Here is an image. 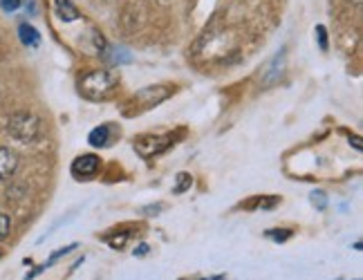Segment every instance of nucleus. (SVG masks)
Wrapping results in <instances>:
<instances>
[{"label":"nucleus","mask_w":363,"mask_h":280,"mask_svg":"<svg viewBox=\"0 0 363 280\" xmlns=\"http://www.w3.org/2000/svg\"><path fill=\"white\" fill-rule=\"evenodd\" d=\"M117 77L108 69H92L79 79V92L90 101H104L117 88Z\"/></svg>","instance_id":"nucleus-1"},{"label":"nucleus","mask_w":363,"mask_h":280,"mask_svg":"<svg viewBox=\"0 0 363 280\" xmlns=\"http://www.w3.org/2000/svg\"><path fill=\"white\" fill-rule=\"evenodd\" d=\"M7 133L23 144H32L40 139V119L27 110L13 112L7 119Z\"/></svg>","instance_id":"nucleus-2"},{"label":"nucleus","mask_w":363,"mask_h":280,"mask_svg":"<svg viewBox=\"0 0 363 280\" xmlns=\"http://www.w3.org/2000/svg\"><path fill=\"white\" fill-rule=\"evenodd\" d=\"M173 144V135H162V137H155V135H142L135 142V150L142 152V157H155L160 152H164Z\"/></svg>","instance_id":"nucleus-3"},{"label":"nucleus","mask_w":363,"mask_h":280,"mask_svg":"<svg viewBox=\"0 0 363 280\" xmlns=\"http://www.w3.org/2000/svg\"><path fill=\"white\" fill-rule=\"evenodd\" d=\"M99 168H101V159L99 155H92V152H86V155H79L74 162H72V175L77 179H83V181H88V179H94L96 173H99Z\"/></svg>","instance_id":"nucleus-4"},{"label":"nucleus","mask_w":363,"mask_h":280,"mask_svg":"<svg viewBox=\"0 0 363 280\" xmlns=\"http://www.w3.org/2000/svg\"><path fill=\"white\" fill-rule=\"evenodd\" d=\"M18 168V155L11 148H0V181L13 175Z\"/></svg>","instance_id":"nucleus-5"},{"label":"nucleus","mask_w":363,"mask_h":280,"mask_svg":"<svg viewBox=\"0 0 363 280\" xmlns=\"http://www.w3.org/2000/svg\"><path fill=\"white\" fill-rule=\"evenodd\" d=\"M18 38H21V43L27 45V47H38L40 45V34H38V30H34V27L27 25V23H23L18 27Z\"/></svg>","instance_id":"nucleus-6"},{"label":"nucleus","mask_w":363,"mask_h":280,"mask_svg":"<svg viewBox=\"0 0 363 280\" xmlns=\"http://www.w3.org/2000/svg\"><path fill=\"white\" fill-rule=\"evenodd\" d=\"M54 3H57V13H59L61 21L72 23L79 18V9L72 5V0H54Z\"/></svg>","instance_id":"nucleus-7"},{"label":"nucleus","mask_w":363,"mask_h":280,"mask_svg":"<svg viewBox=\"0 0 363 280\" xmlns=\"http://www.w3.org/2000/svg\"><path fill=\"white\" fill-rule=\"evenodd\" d=\"M110 130H113V128H110V125H99V128H94L92 133H90V139H88V142L92 144V146H96V148H104V146H108L110 144Z\"/></svg>","instance_id":"nucleus-8"},{"label":"nucleus","mask_w":363,"mask_h":280,"mask_svg":"<svg viewBox=\"0 0 363 280\" xmlns=\"http://www.w3.org/2000/svg\"><path fill=\"white\" fill-rule=\"evenodd\" d=\"M130 235H133L130 231H125V233L115 231V233H108V235H106V240L110 242V247H113V249H123V245L128 242V237H130Z\"/></svg>","instance_id":"nucleus-9"},{"label":"nucleus","mask_w":363,"mask_h":280,"mask_svg":"<svg viewBox=\"0 0 363 280\" xmlns=\"http://www.w3.org/2000/svg\"><path fill=\"white\" fill-rule=\"evenodd\" d=\"M264 235H267L269 240H274V242H278V245H283V242H287L289 237L294 235V233H291V231H287V229H274V231H267V233H264Z\"/></svg>","instance_id":"nucleus-10"},{"label":"nucleus","mask_w":363,"mask_h":280,"mask_svg":"<svg viewBox=\"0 0 363 280\" xmlns=\"http://www.w3.org/2000/svg\"><path fill=\"white\" fill-rule=\"evenodd\" d=\"M9 231H11V220L3 208H0V240H5V237L9 235Z\"/></svg>","instance_id":"nucleus-11"},{"label":"nucleus","mask_w":363,"mask_h":280,"mask_svg":"<svg viewBox=\"0 0 363 280\" xmlns=\"http://www.w3.org/2000/svg\"><path fill=\"white\" fill-rule=\"evenodd\" d=\"M278 202H281V198H258V200H254V204L258 208H264V211H272Z\"/></svg>","instance_id":"nucleus-12"},{"label":"nucleus","mask_w":363,"mask_h":280,"mask_svg":"<svg viewBox=\"0 0 363 280\" xmlns=\"http://www.w3.org/2000/svg\"><path fill=\"white\" fill-rule=\"evenodd\" d=\"M191 184H193L191 175H186V173H179V177H177V186H175V193H184V191H186Z\"/></svg>","instance_id":"nucleus-13"},{"label":"nucleus","mask_w":363,"mask_h":280,"mask_svg":"<svg viewBox=\"0 0 363 280\" xmlns=\"http://www.w3.org/2000/svg\"><path fill=\"white\" fill-rule=\"evenodd\" d=\"M74 249H77V245H69V247H63V249H59V251H54V254L50 256V260H48V264H54L61 256L69 254V251H74Z\"/></svg>","instance_id":"nucleus-14"},{"label":"nucleus","mask_w":363,"mask_h":280,"mask_svg":"<svg viewBox=\"0 0 363 280\" xmlns=\"http://www.w3.org/2000/svg\"><path fill=\"white\" fill-rule=\"evenodd\" d=\"M316 38H318L320 50H328V32H325V27H323V25H318V27H316Z\"/></svg>","instance_id":"nucleus-15"},{"label":"nucleus","mask_w":363,"mask_h":280,"mask_svg":"<svg viewBox=\"0 0 363 280\" xmlns=\"http://www.w3.org/2000/svg\"><path fill=\"white\" fill-rule=\"evenodd\" d=\"M310 200L314 202V204H318V208H325V204H328V198L320 191H314L312 195H310Z\"/></svg>","instance_id":"nucleus-16"},{"label":"nucleus","mask_w":363,"mask_h":280,"mask_svg":"<svg viewBox=\"0 0 363 280\" xmlns=\"http://www.w3.org/2000/svg\"><path fill=\"white\" fill-rule=\"evenodd\" d=\"M0 7L11 13V11H16L21 7V0H0Z\"/></svg>","instance_id":"nucleus-17"},{"label":"nucleus","mask_w":363,"mask_h":280,"mask_svg":"<svg viewBox=\"0 0 363 280\" xmlns=\"http://www.w3.org/2000/svg\"><path fill=\"white\" fill-rule=\"evenodd\" d=\"M115 61L125 63V61H130V56L125 54V50H123V47H115Z\"/></svg>","instance_id":"nucleus-18"},{"label":"nucleus","mask_w":363,"mask_h":280,"mask_svg":"<svg viewBox=\"0 0 363 280\" xmlns=\"http://www.w3.org/2000/svg\"><path fill=\"white\" fill-rule=\"evenodd\" d=\"M144 254H148V247L144 245V247H139V249H135V256H144Z\"/></svg>","instance_id":"nucleus-19"},{"label":"nucleus","mask_w":363,"mask_h":280,"mask_svg":"<svg viewBox=\"0 0 363 280\" xmlns=\"http://www.w3.org/2000/svg\"><path fill=\"white\" fill-rule=\"evenodd\" d=\"M350 144H354V148L361 150V142H359V139H350Z\"/></svg>","instance_id":"nucleus-20"},{"label":"nucleus","mask_w":363,"mask_h":280,"mask_svg":"<svg viewBox=\"0 0 363 280\" xmlns=\"http://www.w3.org/2000/svg\"><path fill=\"white\" fill-rule=\"evenodd\" d=\"M202 280H227L225 276H213V278H202Z\"/></svg>","instance_id":"nucleus-21"},{"label":"nucleus","mask_w":363,"mask_h":280,"mask_svg":"<svg viewBox=\"0 0 363 280\" xmlns=\"http://www.w3.org/2000/svg\"><path fill=\"white\" fill-rule=\"evenodd\" d=\"M0 258H3V251H0Z\"/></svg>","instance_id":"nucleus-22"}]
</instances>
